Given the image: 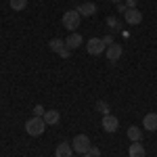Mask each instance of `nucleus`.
<instances>
[{
    "label": "nucleus",
    "instance_id": "f3484780",
    "mask_svg": "<svg viewBox=\"0 0 157 157\" xmlns=\"http://www.w3.org/2000/svg\"><path fill=\"white\" fill-rule=\"evenodd\" d=\"M9 4H11L13 11H23L27 6V0H9Z\"/></svg>",
    "mask_w": 157,
    "mask_h": 157
},
{
    "label": "nucleus",
    "instance_id": "aec40b11",
    "mask_svg": "<svg viewBox=\"0 0 157 157\" xmlns=\"http://www.w3.org/2000/svg\"><path fill=\"white\" fill-rule=\"evenodd\" d=\"M103 42H105V46H111V44H115V42H113V34H107V36L103 38Z\"/></svg>",
    "mask_w": 157,
    "mask_h": 157
},
{
    "label": "nucleus",
    "instance_id": "393cba45",
    "mask_svg": "<svg viewBox=\"0 0 157 157\" xmlns=\"http://www.w3.org/2000/svg\"><path fill=\"white\" fill-rule=\"evenodd\" d=\"M82 157H90V153H84V155H82Z\"/></svg>",
    "mask_w": 157,
    "mask_h": 157
},
{
    "label": "nucleus",
    "instance_id": "0eeeda50",
    "mask_svg": "<svg viewBox=\"0 0 157 157\" xmlns=\"http://www.w3.org/2000/svg\"><path fill=\"white\" fill-rule=\"evenodd\" d=\"M82 44H84V38L80 36V34H75V32H71L69 36L65 38V46H67V48H71V50L80 48Z\"/></svg>",
    "mask_w": 157,
    "mask_h": 157
},
{
    "label": "nucleus",
    "instance_id": "9b49d317",
    "mask_svg": "<svg viewBox=\"0 0 157 157\" xmlns=\"http://www.w3.org/2000/svg\"><path fill=\"white\" fill-rule=\"evenodd\" d=\"M105 52H107V59L111 61V63H115V61L121 57L124 48H121L120 44H111V46H107V50H105Z\"/></svg>",
    "mask_w": 157,
    "mask_h": 157
},
{
    "label": "nucleus",
    "instance_id": "2eb2a0df",
    "mask_svg": "<svg viewBox=\"0 0 157 157\" xmlns=\"http://www.w3.org/2000/svg\"><path fill=\"white\" fill-rule=\"evenodd\" d=\"M48 48L52 50V52H63V50H65V40H61V38H52V40H50L48 42Z\"/></svg>",
    "mask_w": 157,
    "mask_h": 157
},
{
    "label": "nucleus",
    "instance_id": "4468645a",
    "mask_svg": "<svg viewBox=\"0 0 157 157\" xmlns=\"http://www.w3.org/2000/svg\"><path fill=\"white\" fill-rule=\"evenodd\" d=\"M128 138H130L132 143H140V140H143V130H140L138 126H130V128H128Z\"/></svg>",
    "mask_w": 157,
    "mask_h": 157
},
{
    "label": "nucleus",
    "instance_id": "ddd939ff",
    "mask_svg": "<svg viewBox=\"0 0 157 157\" xmlns=\"http://www.w3.org/2000/svg\"><path fill=\"white\" fill-rule=\"evenodd\" d=\"M128 155L130 157H147V151H145V147L140 145V143H132L130 149H128Z\"/></svg>",
    "mask_w": 157,
    "mask_h": 157
},
{
    "label": "nucleus",
    "instance_id": "7ed1b4c3",
    "mask_svg": "<svg viewBox=\"0 0 157 157\" xmlns=\"http://www.w3.org/2000/svg\"><path fill=\"white\" fill-rule=\"evenodd\" d=\"M71 147H73V153H80V155H84V153H88L90 151V138L86 136V134H78L75 138H73V143H71Z\"/></svg>",
    "mask_w": 157,
    "mask_h": 157
},
{
    "label": "nucleus",
    "instance_id": "6e6552de",
    "mask_svg": "<svg viewBox=\"0 0 157 157\" xmlns=\"http://www.w3.org/2000/svg\"><path fill=\"white\" fill-rule=\"evenodd\" d=\"M75 11L80 13L82 17H92V15H97V4L94 2H82V4H78Z\"/></svg>",
    "mask_w": 157,
    "mask_h": 157
},
{
    "label": "nucleus",
    "instance_id": "f257e3e1",
    "mask_svg": "<svg viewBox=\"0 0 157 157\" xmlns=\"http://www.w3.org/2000/svg\"><path fill=\"white\" fill-rule=\"evenodd\" d=\"M25 132L29 134V136H42V134L46 132V121H44V117H38V115L29 117V120L25 121Z\"/></svg>",
    "mask_w": 157,
    "mask_h": 157
},
{
    "label": "nucleus",
    "instance_id": "6ab92c4d",
    "mask_svg": "<svg viewBox=\"0 0 157 157\" xmlns=\"http://www.w3.org/2000/svg\"><path fill=\"white\" fill-rule=\"evenodd\" d=\"M44 113H46V109L42 107V105H36V107H34V115H38V117H42Z\"/></svg>",
    "mask_w": 157,
    "mask_h": 157
},
{
    "label": "nucleus",
    "instance_id": "20e7f679",
    "mask_svg": "<svg viewBox=\"0 0 157 157\" xmlns=\"http://www.w3.org/2000/svg\"><path fill=\"white\" fill-rule=\"evenodd\" d=\"M86 50H88V55L98 57V55H103V52L107 50V46H105L103 38H90V40H88V44H86Z\"/></svg>",
    "mask_w": 157,
    "mask_h": 157
},
{
    "label": "nucleus",
    "instance_id": "5701e85b",
    "mask_svg": "<svg viewBox=\"0 0 157 157\" xmlns=\"http://www.w3.org/2000/svg\"><path fill=\"white\" fill-rule=\"evenodd\" d=\"M126 11H128V9H126V4H124V2H120V4H117V13H121V15H124Z\"/></svg>",
    "mask_w": 157,
    "mask_h": 157
},
{
    "label": "nucleus",
    "instance_id": "423d86ee",
    "mask_svg": "<svg viewBox=\"0 0 157 157\" xmlns=\"http://www.w3.org/2000/svg\"><path fill=\"white\" fill-rule=\"evenodd\" d=\"M124 21L128 25H138L143 21V13L138 11V9H128V11L124 13Z\"/></svg>",
    "mask_w": 157,
    "mask_h": 157
},
{
    "label": "nucleus",
    "instance_id": "412c9836",
    "mask_svg": "<svg viewBox=\"0 0 157 157\" xmlns=\"http://www.w3.org/2000/svg\"><path fill=\"white\" fill-rule=\"evenodd\" d=\"M124 4H126V9H136V4H138V0H126Z\"/></svg>",
    "mask_w": 157,
    "mask_h": 157
},
{
    "label": "nucleus",
    "instance_id": "4be33fe9",
    "mask_svg": "<svg viewBox=\"0 0 157 157\" xmlns=\"http://www.w3.org/2000/svg\"><path fill=\"white\" fill-rule=\"evenodd\" d=\"M88 153H90V157H101V151H98L97 147H90V151H88Z\"/></svg>",
    "mask_w": 157,
    "mask_h": 157
},
{
    "label": "nucleus",
    "instance_id": "b1692460",
    "mask_svg": "<svg viewBox=\"0 0 157 157\" xmlns=\"http://www.w3.org/2000/svg\"><path fill=\"white\" fill-rule=\"evenodd\" d=\"M111 2H115V4H120V2H121V0H111Z\"/></svg>",
    "mask_w": 157,
    "mask_h": 157
},
{
    "label": "nucleus",
    "instance_id": "f03ea898",
    "mask_svg": "<svg viewBox=\"0 0 157 157\" xmlns=\"http://www.w3.org/2000/svg\"><path fill=\"white\" fill-rule=\"evenodd\" d=\"M80 21H82V15L75 11V9H71V11H67L63 15V27L69 29V32L78 29V27H80Z\"/></svg>",
    "mask_w": 157,
    "mask_h": 157
},
{
    "label": "nucleus",
    "instance_id": "1a4fd4ad",
    "mask_svg": "<svg viewBox=\"0 0 157 157\" xmlns=\"http://www.w3.org/2000/svg\"><path fill=\"white\" fill-rule=\"evenodd\" d=\"M73 155V147L69 143H59L55 149V157H71Z\"/></svg>",
    "mask_w": 157,
    "mask_h": 157
},
{
    "label": "nucleus",
    "instance_id": "39448f33",
    "mask_svg": "<svg viewBox=\"0 0 157 157\" xmlns=\"http://www.w3.org/2000/svg\"><path fill=\"white\" fill-rule=\"evenodd\" d=\"M117 128H120V120L115 117V115H103V130L109 134H113V132H117Z\"/></svg>",
    "mask_w": 157,
    "mask_h": 157
},
{
    "label": "nucleus",
    "instance_id": "dca6fc26",
    "mask_svg": "<svg viewBox=\"0 0 157 157\" xmlns=\"http://www.w3.org/2000/svg\"><path fill=\"white\" fill-rule=\"evenodd\" d=\"M107 25L113 29V34H117V32L121 29V21L117 19V17H113V15H111V17H107Z\"/></svg>",
    "mask_w": 157,
    "mask_h": 157
},
{
    "label": "nucleus",
    "instance_id": "f8f14e48",
    "mask_svg": "<svg viewBox=\"0 0 157 157\" xmlns=\"http://www.w3.org/2000/svg\"><path fill=\"white\" fill-rule=\"evenodd\" d=\"M42 117H44V121H46V126H57V124L61 121V113L57 111V109H50V111H46Z\"/></svg>",
    "mask_w": 157,
    "mask_h": 157
},
{
    "label": "nucleus",
    "instance_id": "9d476101",
    "mask_svg": "<svg viewBox=\"0 0 157 157\" xmlns=\"http://www.w3.org/2000/svg\"><path fill=\"white\" fill-rule=\"evenodd\" d=\"M143 128L155 132L157 130V113H147L145 117H143Z\"/></svg>",
    "mask_w": 157,
    "mask_h": 157
},
{
    "label": "nucleus",
    "instance_id": "a211bd4d",
    "mask_svg": "<svg viewBox=\"0 0 157 157\" xmlns=\"http://www.w3.org/2000/svg\"><path fill=\"white\" fill-rule=\"evenodd\" d=\"M97 109L103 113V115H109V105L105 103V101H98V103H97Z\"/></svg>",
    "mask_w": 157,
    "mask_h": 157
}]
</instances>
